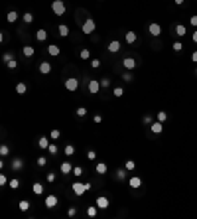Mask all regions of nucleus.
<instances>
[{"label": "nucleus", "mask_w": 197, "mask_h": 219, "mask_svg": "<svg viewBox=\"0 0 197 219\" xmlns=\"http://www.w3.org/2000/svg\"><path fill=\"white\" fill-rule=\"evenodd\" d=\"M189 24H191L193 28H197V16H191V18H189Z\"/></svg>", "instance_id": "obj_53"}, {"label": "nucleus", "mask_w": 197, "mask_h": 219, "mask_svg": "<svg viewBox=\"0 0 197 219\" xmlns=\"http://www.w3.org/2000/svg\"><path fill=\"white\" fill-rule=\"evenodd\" d=\"M124 95V89L122 87H114V97H122Z\"/></svg>", "instance_id": "obj_47"}, {"label": "nucleus", "mask_w": 197, "mask_h": 219, "mask_svg": "<svg viewBox=\"0 0 197 219\" xmlns=\"http://www.w3.org/2000/svg\"><path fill=\"white\" fill-rule=\"evenodd\" d=\"M47 53H49L51 57H57L61 53V48H59V46H55V43H51V46H47Z\"/></svg>", "instance_id": "obj_12"}, {"label": "nucleus", "mask_w": 197, "mask_h": 219, "mask_svg": "<svg viewBox=\"0 0 197 219\" xmlns=\"http://www.w3.org/2000/svg\"><path fill=\"white\" fill-rule=\"evenodd\" d=\"M122 79H124V81H126V83H130L132 79H134V75H132V71H124V75H122Z\"/></svg>", "instance_id": "obj_38"}, {"label": "nucleus", "mask_w": 197, "mask_h": 219, "mask_svg": "<svg viewBox=\"0 0 197 219\" xmlns=\"http://www.w3.org/2000/svg\"><path fill=\"white\" fill-rule=\"evenodd\" d=\"M22 20L26 22V24H32V22H34V14H32V12H26V14L22 16Z\"/></svg>", "instance_id": "obj_33"}, {"label": "nucleus", "mask_w": 197, "mask_h": 219, "mask_svg": "<svg viewBox=\"0 0 197 219\" xmlns=\"http://www.w3.org/2000/svg\"><path fill=\"white\" fill-rule=\"evenodd\" d=\"M95 28H97V24H95V20H85L83 26H81V30H83V34H87V36H91V34L95 32Z\"/></svg>", "instance_id": "obj_3"}, {"label": "nucleus", "mask_w": 197, "mask_h": 219, "mask_svg": "<svg viewBox=\"0 0 197 219\" xmlns=\"http://www.w3.org/2000/svg\"><path fill=\"white\" fill-rule=\"evenodd\" d=\"M195 75H197V69H195Z\"/></svg>", "instance_id": "obj_61"}, {"label": "nucleus", "mask_w": 197, "mask_h": 219, "mask_svg": "<svg viewBox=\"0 0 197 219\" xmlns=\"http://www.w3.org/2000/svg\"><path fill=\"white\" fill-rule=\"evenodd\" d=\"M174 2H175V4H178V6H181L183 2H185V0H174Z\"/></svg>", "instance_id": "obj_58"}, {"label": "nucleus", "mask_w": 197, "mask_h": 219, "mask_svg": "<svg viewBox=\"0 0 197 219\" xmlns=\"http://www.w3.org/2000/svg\"><path fill=\"white\" fill-rule=\"evenodd\" d=\"M2 168H4V160H0V172H2Z\"/></svg>", "instance_id": "obj_60"}, {"label": "nucleus", "mask_w": 197, "mask_h": 219, "mask_svg": "<svg viewBox=\"0 0 197 219\" xmlns=\"http://www.w3.org/2000/svg\"><path fill=\"white\" fill-rule=\"evenodd\" d=\"M142 120H144V124H152V123H154V119H152L150 114H146V117H144Z\"/></svg>", "instance_id": "obj_51"}, {"label": "nucleus", "mask_w": 197, "mask_h": 219, "mask_svg": "<svg viewBox=\"0 0 197 219\" xmlns=\"http://www.w3.org/2000/svg\"><path fill=\"white\" fill-rule=\"evenodd\" d=\"M175 34H178L179 38H183V36L187 34V30H185V26H183V24H178V26H175Z\"/></svg>", "instance_id": "obj_25"}, {"label": "nucleus", "mask_w": 197, "mask_h": 219, "mask_svg": "<svg viewBox=\"0 0 197 219\" xmlns=\"http://www.w3.org/2000/svg\"><path fill=\"white\" fill-rule=\"evenodd\" d=\"M172 48H174V52H181V49H183V43L181 42H174V46H172Z\"/></svg>", "instance_id": "obj_43"}, {"label": "nucleus", "mask_w": 197, "mask_h": 219, "mask_svg": "<svg viewBox=\"0 0 197 219\" xmlns=\"http://www.w3.org/2000/svg\"><path fill=\"white\" fill-rule=\"evenodd\" d=\"M79 57H81V59H83V61H85V59H89V57H91V52H89V49H87V48H83V49H81V52H79Z\"/></svg>", "instance_id": "obj_31"}, {"label": "nucleus", "mask_w": 197, "mask_h": 219, "mask_svg": "<svg viewBox=\"0 0 197 219\" xmlns=\"http://www.w3.org/2000/svg\"><path fill=\"white\" fill-rule=\"evenodd\" d=\"M59 136H61V132H59L57 129H53V130H51V134H49V138H51V140H57Z\"/></svg>", "instance_id": "obj_42"}, {"label": "nucleus", "mask_w": 197, "mask_h": 219, "mask_svg": "<svg viewBox=\"0 0 197 219\" xmlns=\"http://www.w3.org/2000/svg\"><path fill=\"white\" fill-rule=\"evenodd\" d=\"M8 154H10V148L6 146V144H2V146H0V156L4 158V156H8Z\"/></svg>", "instance_id": "obj_36"}, {"label": "nucleus", "mask_w": 197, "mask_h": 219, "mask_svg": "<svg viewBox=\"0 0 197 219\" xmlns=\"http://www.w3.org/2000/svg\"><path fill=\"white\" fill-rule=\"evenodd\" d=\"M108 52H110V53H116L118 52V49H120V42H118V40H113V42H110V43H108Z\"/></svg>", "instance_id": "obj_16"}, {"label": "nucleus", "mask_w": 197, "mask_h": 219, "mask_svg": "<svg viewBox=\"0 0 197 219\" xmlns=\"http://www.w3.org/2000/svg\"><path fill=\"white\" fill-rule=\"evenodd\" d=\"M91 67H93V69H99V67H101V59H91Z\"/></svg>", "instance_id": "obj_48"}, {"label": "nucleus", "mask_w": 197, "mask_h": 219, "mask_svg": "<svg viewBox=\"0 0 197 219\" xmlns=\"http://www.w3.org/2000/svg\"><path fill=\"white\" fill-rule=\"evenodd\" d=\"M193 42L197 43V30H193Z\"/></svg>", "instance_id": "obj_57"}, {"label": "nucleus", "mask_w": 197, "mask_h": 219, "mask_svg": "<svg viewBox=\"0 0 197 219\" xmlns=\"http://www.w3.org/2000/svg\"><path fill=\"white\" fill-rule=\"evenodd\" d=\"M8 186L12 188V190H18L20 188V180L18 178H12V180H8Z\"/></svg>", "instance_id": "obj_30"}, {"label": "nucleus", "mask_w": 197, "mask_h": 219, "mask_svg": "<svg viewBox=\"0 0 197 219\" xmlns=\"http://www.w3.org/2000/svg\"><path fill=\"white\" fill-rule=\"evenodd\" d=\"M97 211H99L97 205H91V207H87V215H89V217H95V215H97Z\"/></svg>", "instance_id": "obj_34"}, {"label": "nucleus", "mask_w": 197, "mask_h": 219, "mask_svg": "<svg viewBox=\"0 0 197 219\" xmlns=\"http://www.w3.org/2000/svg\"><path fill=\"white\" fill-rule=\"evenodd\" d=\"M6 65H8V69H16V67H18V61H16V59H10Z\"/></svg>", "instance_id": "obj_46"}, {"label": "nucleus", "mask_w": 197, "mask_h": 219, "mask_svg": "<svg viewBox=\"0 0 197 219\" xmlns=\"http://www.w3.org/2000/svg\"><path fill=\"white\" fill-rule=\"evenodd\" d=\"M36 40H38V42H46L47 40V32L46 30H38V32H36Z\"/></svg>", "instance_id": "obj_20"}, {"label": "nucleus", "mask_w": 197, "mask_h": 219, "mask_svg": "<svg viewBox=\"0 0 197 219\" xmlns=\"http://www.w3.org/2000/svg\"><path fill=\"white\" fill-rule=\"evenodd\" d=\"M87 158H89V160H97V152H95V150H89V152H87Z\"/></svg>", "instance_id": "obj_50"}, {"label": "nucleus", "mask_w": 197, "mask_h": 219, "mask_svg": "<svg viewBox=\"0 0 197 219\" xmlns=\"http://www.w3.org/2000/svg\"><path fill=\"white\" fill-rule=\"evenodd\" d=\"M59 170H61V174H71L73 172V166H71V162H61V166H59Z\"/></svg>", "instance_id": "obj_15"}, {"label": "nucleus", "mask_w": 197, "mask_h": 219, "mask_svg": "<svg viewBox=\"0 0 197 219\" xmlns=\"http://www.w3.org/2000/svg\"><path fill=\"white\" fill-rule=\"evenodd\" d=\"M38 146L43 148V150H47V146H49V138H47V136H42V138L38 140Z\"/></svg>", "instance_id": "obj_21"}, {"label": "nucleus", "mask_w": 197, "mask_h": 219, "mask_svg": "<svg viewBox=\"0 0 197 219\" xmlns=\"http://www.w3.org/2000/svg\"><path fill=\"white\" fill-rule=\"evenodd\" d=\"M124 40H126V43H134L136 42V34L134 32H126L124 34Z\"/></svg>", "instance_id": "obj_24"}, {"label": "nucleus", "mask_w": 197, "mask_h": 219, "mask_svg": "<svg viewBox=\"0 0 197 219\" xmlns=\"http://www.w3.org/2000/svg\"><path fill=\"white\" fill-rule=\"evenodd\" d=\"M10 59H14V57H12V53H10V52H4V53H2V61H4V63H8Z\"/></svg>", "instance_id": "obj_41"}, {"label": "nucleus", "mask_w": 197, "mask_h": 219, "mask_svg": "<svg viewBox=\"0 0 197 219\" xmlns=\"http://www.w3.org/2000/svg\"><path fill=\"white\" fill-rule=\"evenodd\" d=\"M134 168H136V162H134V160H126V162H124V170L126 172H132Z\"/></svg>", "instance_id": "obj_28"}, {"label": "nucleus", "mask_w": 197, "mask_h": 219, "mask_svg": "<svg viewBox=\"0 0 197 219\" xmlns=\"http://www.w3.org/2000/svg\"><path fill=\"white\" fill-rule=\"evenodd\" d=\"M51 12L55 16H63L67 12V6H65V2L63 0H53L51 2Z\"/></svg>", "instance_id": "obj_1"}, {"label": "nucleus", "mask_w": 197, "mask_h": 219, "mask_svg": "<svg viewBox=\"0 0 197 219\" xmlns=\"http://www.w3.org/2000/svg\"><path fill=\"white\" fill-rule=\"evenodd\" d=\"M43 205H46L47 209H53V207H55L57 205V195H46V200H43Z\"/></svg>", "instance_id": "obj_6"}, {"label": "nucleus", "mask_w": 197, "mask_h": 219, "mask_svg": "<svg viewBox=\"0 0 197 219\" xmlns=\"http://www.w3.org/2000/svg\"><path fill=\"white\" fill-rule=\"evenodd\" d=\"M148 32H150L152 36H160V34H162V26H160V24H156V22H154V24H150V26H148Z\"/></svg>", "instance_id": "obj_13"}, {"label": "nucleus", "mask_w": 197, "mask_h": 219, "mask_svg": "<svg viewBox=\"0 0 197 219\" xmlns=\"http://www.w3.org/2000/svg\"><path fill=\"white\" fill-rule=\"evenodd\" d=\"M71 174H73V176H77V178L83 176V168H81V166H73V172H71Z\"/></svg>", "instance_id": "obj_37"}, {"label": "nucleus", "mask_w": 197, "mask_h": 219, "mask_svg": "<svg viewBox=\"0 0 197 219\" xmlns=\"http://www.w3.org/2000/svg\"><path fill=\"white\" fill-rule=\"evenodd\" d=\"M18 18H20V14H18V12H16V10H10L8 14H6V20H8L10 24H14V22H16V20H18Z\"/></svg>", "instance_id": "obj_17"}, {"label": "nucleus", "mask_w": 197, "mask_h": 219, "mask_svg": "<svg viewBox=\"0 0 197 219\" xmlns=\"http://www.w3.org/2000/svg\"><path fill=\"white\" fill-rule=\"evenodd\" d=\"M65 89L67 91H77V89H79V79H75V77L65 79Z\"/></svg>", "instance_id": "obj_4"}, {"label": "nucleus", "mask_w": 197, "mask_h": 219, "mask_svg": "<svg viewBox=\"0 0 197 219\" xmlns=\"http://www.w3.org/2000/svg\"><path fill=\"white\" fill-rule=\"evenodd\" d=\"M87 89H89V93H91V95H97V93H99V89H101V81H99V79H91V81H89V85H87Z\"/></svg>", "instance_id": "obj_5"}, {"label": "nucleus", "mask_w": 197, "mask_h": 219, "mask_svg": "<svg viewBox=\"0 0 197 219\" xmlns=\"http://www.w3.org/2000/svg\"><path fill=\"white\" fill-rule=\"evenodd\" d=\"M128 186H130L132 190H138V188L142 186V178H138V176H130V178H128Z\"/></svg>", "instance_id": "obj_9"}, {"label": "nucleus", "mask_w": 197, "mask_h": 219, "mask_svg": "<svg viewBox=\"0 0 197 219\" xmlns=\"http://www.w3.org/2000/svg\"><path fill=\"white\" fill-rule=\"evenodd\" d=\"M47 152L51 154V156H55V154L59 152V148H57V144H55V142H49V146H47Z\"/></svg>", "instance_id": "obj_27"}, {"label": "nucleus", "mask_w": 197, "mask_h": 219, "mask_svg": "<svg viewBox=\"0 0 197 219\" xmlns=\"http://www.w3.org/2000/svg\"><path fill=\"white\" fill-rule=\"evenodd\" d=\"M57 30H59V36H61V38H67V36H69V26L61 24V26H59V28H57Z\"/></svg>", "instance_id": "obj_22"}, {"label": "nucleus", "mask_w": 197, "mask_h": 219, "mask_svg": "<svg viewBox=\"0 0 197 219\" xmlns=\"http://www.w3.org/2000/svg\"><path fill=\"white\" fill-rule=\"evenodd\" d=\"M191 61H193V63H197V52H193V53H191Z\"/></svg>", "instance_id": "obj_56"}, {"label": "nucleus", "mask_w": 197, "mask_h": 219, "mask_svg": "<svg viewBox=\"0 0 197 219\" xmlns=\"http://www.w3.org/2000/svg\"><path fill=\"white\" fill-rule=\"evenodd\" d=\"M156 119H158L160 123H166V119H168V113H166V111H158V114H156Z\"/></svg>", "instance_id": "obj_32"}, {"label": "nucleus", "mask_w": 197, "mask_h": 219, "mask_svg": "<svg viewBox=\"0 0 197 219\" xmlns=\"http://www.w3.org/2000/svg\"><path fill=\"white\" fill-rule=\"evenodd\" d=\"M63 152H65V156H73V154H75V146H73V144H67V146L63 148Z\"/></svg>", "instance_id": "obj_29"}, {"label": "nucleus", "mask_w": 197, "mask_h": 219, "mask_svg": "<svg viewBox=\"0 0 197 219\" xmlns=\"http://www.w3.org/2000/svg\"><path fill=\"white\" fill-rule=\"evenodd\" d=\"M36 162H38L40 168H43V166L47 164V158H46V156H38V160H36Z\"/></svg>", "instance_id": "obj_39"}, {"label": "nucleus", "mask_w": 197, "mask_h": 219, "mask_svg": "<svg viewBox=\"0 0 197 219\" xmlns=\"http://www.w3.org/2000/svg\"><path fill=\"white\" fill-rule=\"evenodd\" d=\"M71 190H73V194H75V195H83L85 191H89V190H91V184H89V182H87V184L73 182V184H71Z\"/></svg>", "instance_id": "obj_2"}, {"label": "nucleus", "mask_w": 197, "mask_h": 219, "mask_svg": "<svg viewBox=\"0 0 197 219\" xmlns=\"http://www.w3.org/2000/svg\"><path fill=\"white\" fill-rule=\"evenodd\" d=\"M22 166H24V162H22V158H14V160H12V170H14V172L22 170Z\"/></svg>", "instance_id": "obj_18"}, {"label": "nucleus", "mask_w": 197, "mask_h": 219, "mask_svg": "<svg viewBox=\"0 0 197 219\" xmlns=\"http://www.w3.org/2000/svg\"><path fill=\"white\" fill-rule=\"evenodd\" d=\"M26 91H28L26 83H22V81H20L18 85H16V93H18V95H26Z\"/></svg>", "instance_id": "obj_23"}, {"label": "nucleus", "mask_w": 197, "mask_h": 219, "mask_svg": "<svg viewBox=\"0 0 197 219\" xmlns=\"http://www.w3.org/2000/svg\"><path fill=\"white\" fill-rule=\"evenodd\" d=\"M150 129L154 134H162V130H164V123H160V120H156V123L150 124Z\"/></svg>", "instance_id": "obj_11"}, {"label": "nucleus", "mask_w": 197, "mask_h": 219, "mask_svg": "<svg viewBox=\"0 0 197 219\" xmlns=\"http://www.w3.org/2000/svg\"><path fill=\"white\" fill-rule=\"evenodd\" d=\"M30 209V201L28 200H22L20 201V211H28Z\"/></svg>", "instance_id": "obj_35"}, {"label": "nucleus", "mask_w": 197, "mask_h": 219, "mask_svg": "<svg viewBox=\"0 0 197 219\" xmlns=\"http://www.w3.org/2000/svg\"><path fill=\"white\" fill-rule=\"evenodd\" d=\"M122 65H124L126 71H132V69L136 67V59H134V57H124V59H122Z\"/></svg>", "instance_id": "obj_7"}, {"label": "nucleus", "mask_w": 197, "mask_h": 219, "mask_svg": "<svg viewBox=\"0 0 197 219\" xmlns=\"http://www.w3.org/2000/svg\"><path fill=\"white\" fill-rule=\"evenodd\" d=\"M40 73H43V75L51 73V63H49V61H42V63H40Z\"/></svg>", "instance_id": "obj_14"}, {"label": "nucleus", "mask_w": 197, "mask_h": 219, "mask_svg": "<svg viewBox=\"0 0 197 219\" xmlns=\"http://www.w3.org/2000/svg\"><path fill=\"white\" fill-rule=\"evenodd\" d=\"M4 42V32H0V43Z\"/></svg>", "instance_id": "obj_59"}, {"label": "nucleus", "mask_w": 197, "mask_h": 219, "mask_svg": "<svg viewBox=\"0 0 197 219\" xmlns=\"http://www.w3.org/2000/svg\"><path fill=\"white\" fill-rule=\"evenodd\" d=\"M110 85V79H103V81H101V87H108Z\"/></svg>", "instance_id": "obj_55"}, {"label": "nucleus", "mask_w": 197, "mask_h": 219, "mask_svg": "<svg viewBox=\"0 0 197 219\" xmlns=\"http://www.w3.org/2000/svg\"><path fill=\"white\" fill-rule=\"evenodd\" d=\"M46 180L49 182V184H53V182H55V174H53V172H49V174H46Z\"/></svg>", "instance_id": "obj_45"}, {"label": "nucleus", "mask_w": 197, "mask_h": 219, "mask_svg": "<svg viewBox=\"0 0 197 219\" xmlns=\"http://www.w3.org/2000/svg\"><path fill=\"white\" fill-rule=\"evenodd\" d=\"M124 178H126V170H124V168H120V170L116 172V180H124Z\"/></svg>", "instance_id": "obj_40"}, {"label": "nucleus", "mask_w": 197, "mask_h": 219, "mask_svg": "<svg viewBox=\"0 0 197 219\" xmlns=\"http://www.w3.org/2000/svg\"><path fill=\"white\" fill-rule=\"evenodd\" d=\"M6 184H8V178H6V174L0 172V186H6Z\"/></svg>", "instance_id": "obj_49"}, {"label": "nucleus", "mask_w": 197, "mask_h": 219, "mask_svg": "<svg viewBox=\"0 0 197 219\" xmlns=\"http://www.w3.org/2000/svg\"><path fill=\"white\" fill-rule=\"evenodd\" d=\"M75 114L77 117H85V114H87V109H85V107H79V109L75 111Z\"/></svg>", "instance_id": "obj_44"}, {"label": "nucleus", "mask_w": 197, "mask_h": 219, "mask_svg": "<svg viewBox=\"0 0 197 219\" xmlns=\"http://www.w3.org/2000/svg\"><path fill=\"white\" fill-rule=\"evenodd\" d=\"M95 172H97L99 176H104V174L108 172V166H107L104 162H97V166H95Z\"/></svg>", "instance_id": "obj_10"}, {"label": "nucleus", "mask_w": 197, "mask_h": 219, "mask_svg": "<svg viewBox=\"0 0 197 219\" xmlns=\"http://www.w3.org/2000/svg\"><path fill=\"white\" fill-rule=\"evenodd\" d=\"M93 120H95L97 124H101V123H103V117H101V114H95V117H93Z\"/></svg>", "instance_id": "obj_54"}, {"label": "nucleus", "mask_w": 197, "mask_h": 219, "mask_svg": "<svg viewBox=\"0 0 197 219\" xmlns=\"http://www.w3.org/2000/svg\"><path fill=\"white\" fill-rule=\"evenodd\" d=\"M32 191H34V194H36V195H42V194H43V186H42V184H38V182H36V184H34V186H32Z\"/></svg>", "instance_id": "obj_26"}, {"label": "nucleus", "mask_w": 197, "mask_h": 219, "mask_svg": "<svg viewBox=\"0 0 197 219\" xmlns=\"http://www.w3.org/2000/svg\"><path fill=\"white\" fill-rule=\"evenodd\" d=\"M108 205H110V201H108L107 195H99V197H97V207H99V209H107Z\"/></svg>", "instance_id": "obj_8"}, {"label": "nucleus", "mask_w": 197, "mask_h": 219, "mask_svg": "<svg viewBox=\"0 0 197 219\" xmlns=\"http://www.w3.org/2000/svg\"><path fill=\"white\" fill-rule=\"evenodd\" d=\"M67 215H69V217H75V215H77V209H75V207H69V209H67Z\"/></svg>", "instance_id": "obj_52"}, {"label": "nucleus", "mask_w": 197, "mask_h": 219, "mask_svg": "<svg viewBox=\"0 0 197 219\" xmlns=\"http://www.w3.org/2000/svg\"><path fill=\"white\" fill-rule=\"evenodd\" d=\"M22 52H24V55H26V57H32L34 53H36V48H34V46H24Z\"/></svg>", "instance_id": "obj_19"}]
</instances>
